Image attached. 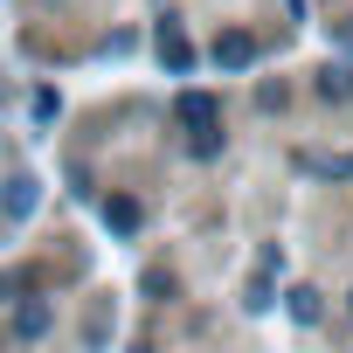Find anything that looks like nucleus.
Segmentation results:
<instances>
[{"mask_svg": "<svg viewBox=\"0 0 353 353\" xmlns=\"http://www.w3.org/2000/svg\"><path fill=\"white\" fill-rule=\"evenodd\" d=\"M181 125H188V139H201V132H222V104H215L208 90H181Z\"/></svg>", "mask_w": 353, "mask_h": 353, "instance_id": "f257e3e1", "label": "nucleus"}, {"mask_svg": "<svg viewBox=\"0 0 353 353\" xmlns=\"http://www.w3.org/2000/svg\"><path fill=\"white\" fill-rule=\"evenodd\" d=\"M291 319L312 325V319H319V291H291Z\"/></svg>", "mask_w": 353, "mask_h": 353, "instance_id": "6e6552de", "label": "nucleus"}, {"mask_svg": "<svg viewBox=\"0 0 353 353\" xmlns=\"http://www.w3.org/2000/svg\"><path fill=\"white\" fill-rule=\"evenodd\" d=\"M145 291L152 298H173V270H145Z\"/></svg>", "mask_w": 353, "mask_h": 353, "instance_id": "9d476101", "label": "nucleus"}, {"mask_svg": "<svg viewBox=\"0 0 353 353\" xmlns=\"http://www.w3.org/2000/svg\"><path fill=\"white\" fill-rule=\"evenodd\" d=\"M319 97H325V104H346V97H353V70H346V63H325V70H319Z\"/></svg>", "mask_w": 353, "mask_h": 353, "instance_id": "39448f33", "label": "nucleus"}, {"mask_svg": "<svg viewBox=\"0 0 353 353\" xmlns=\"http://www.w3.org/2000/svg\"><path fill=\"white\" fill-rule=\"evenodd\" d=\"M159 63H166L173 77H188V70H194V42H188L181 28H173V21L159 28Z\"/></svg>", "mask_w": 353, "mask_h": 353, "instance_id": "7ed1b4c3", "label": "nucleus"}, {"mask_svg": "<svg viewBox=\"0 0 353 353\" xmlns=\"http://www.w3.org/2000/svg\"><path fill=\"white\" fill-rule=\"evenodd\" d=\"M14 332H21V339H42V332H49V305H21V312H14Z\"/></svg>", "mask_w": 353, "mask_h": 353, "instance_id": "0eeeda50", "label": "nucleus"}, {"mask_svg": "<svg viewBox=\"0 0 353 353\" xmlns=\"http://www.w3.org/2000/svg\"><path fill=\"white\" fill-rule=\"evenodd\" d=\"M339 42H346V49H353V21H346V28H339Z\"/></svg>", "mask_w": 353, "mask_h": 353, "instance_id": "9b49d317", "label": "nucleus"}, {"mask_svg": "<svg viewBox=\"0 0 353 353\" xmlns=\"http://www.w3.org/2000/svg\"><path fill=\"white\" fill-rule=\"evenodd\" d=\"M0 208H8L14 222H21L28 208H35V181H28V173H14V181H8V194H0Z\"/></svg>", "mask_w": 353, "mask_h": 353, "instance_id": "423d86ee", "label": "nucleus"}, {"mask_svg": "<svg viewBox=\"0 0 353 353\" xmlns=\"http://www.w3.org/2000/svg\"><path fill=\"white\" fill-rule=\"evenodd\" d=\"M139 222H145V208H139L132 194H111V201H104V229H111V236H139Z\"/></svg>", "mask_w": 353, "mask_h": 353, "instance_id": "20e7f679", "label": "nucleus"}, {"mask_svg": "<svg viewBox=\"0 0 353 353\" xmlns=\"http://www.w3.org/2000/svg\"><path fill=\"white\" fill-rule=\"evenodd\" d=\"M215 63H222V70H250V63H256V35L222 28V35H215Z\"/></svg>", "mask_w": 353, "mask_h": 353, "instance_id": "f03ea898", "label": "nucleus"}, {"mask_svg": "<svg viewBox=\"0 0 353 353\" xmlns=\"http://www.w3.org/2000/svg\"><path fill=\"white\" fill-rule=\"evenodd\" d=\"M284 97H291L284 83H263V90H256V104H263V111H284Z\"/></svg>", "mask_w": 353, "mask_h": 353, "instance_id": "1a4fd4ad", "label": "nucleus"}]
</instances>
